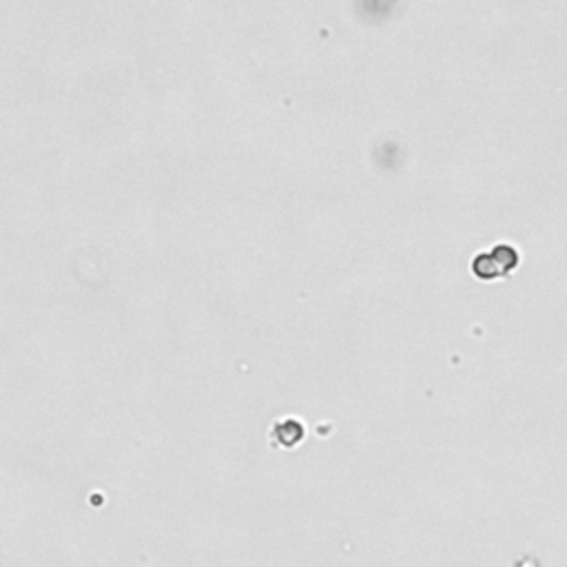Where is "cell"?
Segmentation results:
<instances>
[{
  "mask_svg": "<svg viewBox=\"0 0 567 567\" xmlns=\"http://www.w3.org/2000/svg\"><path fill=\"white\" fill-rule=\"evenodd\" d=\"M516 264H518V250L510 244H499V246H492L490 250L479 253L472 259V273L479 280L490 282L514 271Z\"/></svg>",
  "mask_w": 567,
  "mask_h": 567,
  "instance_id": "obj_1",
  "label": "cell"
}]
</instances>
